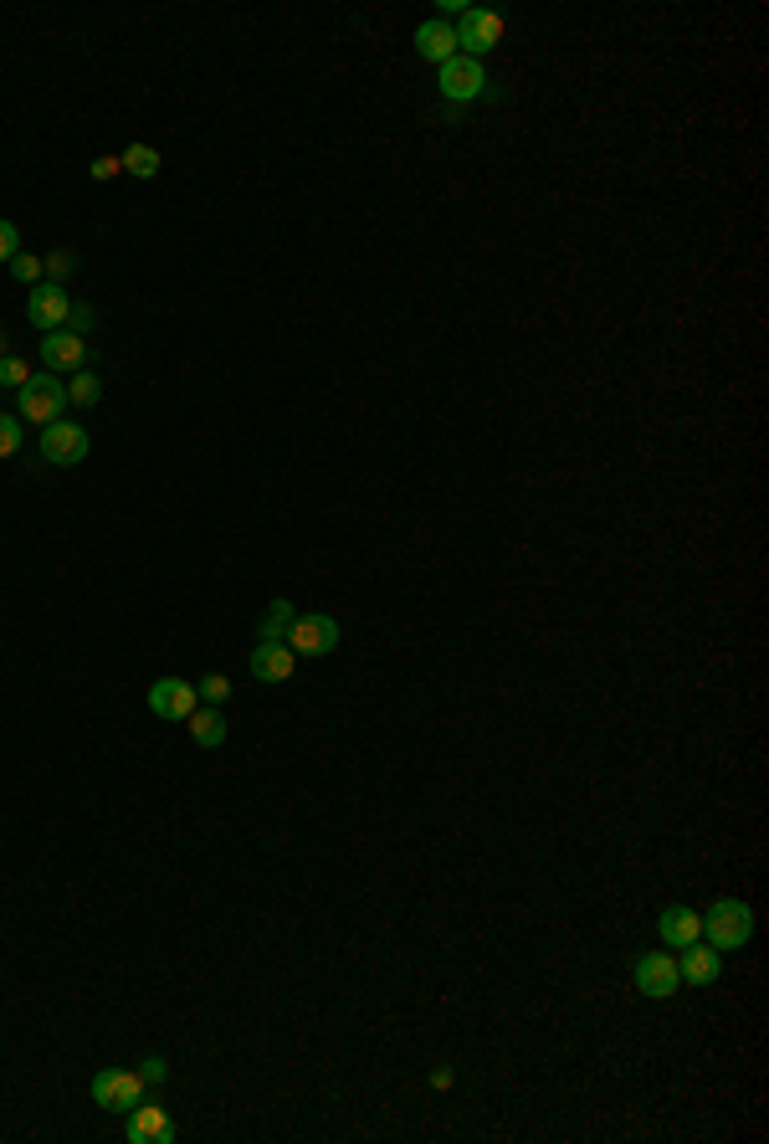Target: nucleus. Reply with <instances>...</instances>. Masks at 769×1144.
I'll return each instance as SVG.
<instances>
[{"mask_svg": "<svg viewBox=\"0 0 769 1144\" xmlns=\"http://www.w3.org/2000/svg\"><path fill=\"white\" fill-rule=\"evenodd\" d=\"M754 940V909L744 898H713V909L702 913V944H713L719 955L744 950Z\"/></svg>", "mask_w": 769, "mask_h": 1144, "instance_id": "f257e3e1", "label": "nucleus"}, {"mask_svg": "<svg viewBox=\"0 0 769 1144\" xmlns=\"http://www.w3.org/2000/svg\"><path fill=\"white\" fill-rule=\"evenodd\" d=\"M16 411H21V421H32V426H51V421H62V411H68V386H62L57 375H32V380L16 390Z\"/></svg>", "mask_w": 769, "mask_h": 1144, "instance_id": "f03ea898", "label": "nucleus"}, {"mask_svg": "<svg viewBox=\"0 0 769 1144\" xmlns=\"http://www.w3.org/2000/svg\"><path fill=\"white\" fill-rule=\"evenodd\" d=\"M452 32H457V51L483 62L487 51L502 42V16H498V11H483V5H468V11L457 16Z\"/></svg>", "mask_w": 769, "mask_h": 1144, "instance_id": "7ed1b4c3", "label": "nucleus"}, {"mask_svg": "<svg viewBox=\"0 0 769 1144\" xmlns=\"http://www.w3.org/2000/svg\"><path fill=\"white\" fill-rule=\"evenodd\" d=\"M144 1098V1077H139V1068H103L98 1077H93V1104L108 1113H129Z\"/></svg>", "mask_w": 769, "mask_h": 1144, "instance_id": "20e7f679", "label": "nucleus"}, {"mask_svg": "<svg viewBox=\"0 0 769 1144\" xmlns=\"http://www.w3.org/2000/svg\"><path fill=\"white\" fill-rule=\"evenodd\" d=\"M436 87H441V98L447 103H472V98H483L487 68L477 62V57H462V51H457L452 62L436 68Z\"/></svg>", "mask_w": 769, "mask_h": 1144, "instance_id": "39448f33", "label": "nucleus"}, {"mask_svg": "<svg viewBox=\"0 0 769 1144\" xmlns=\"http://www.w3.org/2000/svg\"><path fill=\"white\" fill-rule=\"evenodd\" d=\"M636 991L647 995V1001H667V995L683 991V976H677V955H667V950H652V955L636 959Z\"/></svg>", "mask_w": 769, "mask_h": 1144, "instance_id": "423d86ee", "label": "nucleus"}, {"mask_svg": "<svg viewBox=\"0 0 769 1144\" xmlns=\"http://www.w3.org/2000/svg\"><path fill=\"white\" fill-rule=\"evenodd\" d=\"M287 647L298 657H329L339 647V622L323 616V611H308V616H293L287 626Z\"/></svg>", "mask_w": 769, "mask_h": 1144, "instance_id": "0eeeda50", "label": "nucleus"}, {"mask_svg": "<svg viewBox=\"0 0 769 1144\" xmlns=\"http://www.w3.org/2000/svg\"><path fill=\"white\" fill-rule=\"evenodd\" d=\"M83 457H87V432L78 421H51V426H42V462H51V468H78Z\"/></svg>", "mask_w": 769, "mask_h": 1144, "instance_id": "6e6552de", "label": "nucleus"}, {"mask_svg": "<svg viewBox=\"0 0 769 1144\" xmlns=\"http://www.w3.org/2000/svg\"><path fill=\"white\" fill-rule=\"evenodd\" d=\"M196 708H201V698H196V683H185V677H159L150 688V713L165 724H185Z\"/></svg>", "mask_w": 769, "mask_h": 1144, "instance_id": "1a4fd4ad", "label": "nucleus"}, {"mask_svg": "<svg viewBox=\"0 0 769 1144\" xmlns=\"http://www.w3.org/2000/svg\"><path fill=\"white\" fill-rule=\"evenodd\" d=\"M68 314H72V298H68V287L62 283H36L32 287V298H26V319L36 323V329H62L68 323Z\"/></svg>", "mask_w": 769, "mask_h": 1144, "instance_id": "9d476101", "label": "nucleus"}, {"mask_svg": "<svg viewBox=\"0 0 769 1144\" xmlns=\"http://www.w3.org/2000/svg\"><path fill=\"white\" fill-rule=\"evenodd\" d=\"M247 668L257 683H287L293 677V668H298V652L287 647V641H257L247 657Z\"/></svg>", "mask_w": 769, "mask_h": 1144, "instance_id": "9b49d317", "label": "nucleus"}, {"mask_svg": "<svg viewBox=\"0 0 769 1144\" xmlns=\"http://www.w3.org/2000/svg\"><path fill=\"white\" fill-rule=\"evenodd\" d=\"M123 1134H129V1144H169V1140H175V1124H169V1113L159 1109V1104L139 1098L134 1109H129Z\"/></svg>", "mask_w": 769, "mask_h": 1144, "instance_id": "f8f14e48", "label": "nucleus"}, {"mask_svg": "<svg viewBox=\"0 0 769 1144\" xmlns=\"http://www.w3.org/2000/svg\"><path fill=\"white\" fill-rule=\"evenodd\" d=\"M411 47H416V57H426L431 68L452 62V57H457V32H452V21H441V16L421 21L416 36H411Z\"/></svg>", "mask_w": 769, "mask_h": 1144, "instance_id": "ddd939ff", "label": "nucleus"}, {"mask_svg": "<svg viewBox=\"0 0 769 1144\" xmlns=\"http://www.w3.org/2000/svg\"><path fill=\"white\" fill-rule=\"evenodd\" d=\"M677 976H683V986H713V980L723 976V955L713 950V944L693 940L683 955H677Z\"/></svg>", "mask_w": 769, "mask_h": 1144, "instance_id": "4468645a", "label": "nucleus"}, {"mask_svg": "<svg viewBox=\"0 0 769 1144\" xmlns=\"http://www.w3.org/2000/svg\"><path fill=\"white\" fill-rule=\"evenodd\" d=\"M42 359H47V370H83V365H87V344H83V334L51 329V334L42 339Z\"/></svg>", "mask_w": 769, "mask_h": 1144, "instance_id": "2eb2a0df", "label": "nucleus"}, {"mask_svg": "<svg viewBox=\"0 0 769 1144\" xmlns=\"http://www.w3.org/2000/svg\"><path fill=\"white\" fill-rule=\"evenodd\" d=\"M656 934H662V944H672V950H687L693 940H702V913L698 909H667L662 919H656Z\"/></svg>", "mask_w": 769, "mask_h": 1144, "instance_id": "dca6fc26", "label": "nucleus"}, {"mask_svg": "<svg viewBox=\"0 0 769 1144\" xmlns=\"http://www.w3.org/2000/svg\"><path fill=\"white\" fill-rule=\"evenodd\" d=\"M185 724H190V740L201 744V750H221V744H226V719H221V713H216L211 704L196 708V713H190Z\"/></svg>", "mask_w": 769, "mask_h": 1144, "instance_id": "f3484780", "label": "nucleus"}, {"mask_svg": "<svg viewBox=\"0 0 769 1144\" xmlns=\"http://www.w3.org/2000/svg\"><path fill=\"white\" fill-rule=\"evenodd\" d=\"M293 601H272L268 611H262V622H257V641H287V626H293Z\"/></svg>", "mask_w": 769, "mask_h": 1144, "instance_id": "a211bd4d", "label": "nucleus"}, {"mask_svg": "<svg viewBox=\"0 0 769 1144\" xmlns=\"http://www.w3.org/2000/svg\"><path fill=\"white\" fill-rule=\"evenodd\" d=\"M118 160H123V175H134V180H154V175H159V165H165L154 144H129V150L118 154Z\"/></svg>", "mask_w": 769, "mask_h": 1144, "instance_id": "6ab92c4d", "label": "nucleus"}, {"mask_svg": "<svg viewBox=\"0 0 769 1144\" xmlns=\"http://www.w3.org/2000/svg\"><path fill=\"white\" fill-rule=\"evenodd\" d=\"M68 401L83 405V411H87V405H98V401H103V380H98L93 370H78V375L68 380Z\"/></svg>", "mask_w": 769, "mask_h": 1144, "instance_id": "aec40b11", "label": "nucleus"}, {"mask_svg": "<svg viewBox=\"0 0 769 1144\" xmlns=\"http://www.w3.org/2000/svg\"><path fill=\"white\" fill-rule=\"evenodd\" d=\"M21 441H26V421L11 416V411H0V457H16Z\"/></svg>", "mask_w": 769, "mask_h": 1144, "instance_id": "412c9836", "label": "nucleus"}, {"mask_svg": "<svg viewBox=\"0 0 769 1144\" xmlns=\"http://www.w3.org/2000/svg\"><path fill=\"white\" fill-rule=\"evenodd\" d=\"M32 365H26V359H21V354H5V359H0V390H21L26 386V380H32Z\"/></svg>", "mask_w": 769, "mask_h": 1144, "instance_id": "4be33fe9", "label": "nucleus"}, {"mask_svg": "<svg viewBox=\"0 0 769 1144\" xmlns=\"http://www.w3.org/2000/svg\"><path fill=\"white\" fill-rule=\"evenodd\" d=\"M196 698H205V704L216 708L221 698H232V677H226V673H205L201 683H196Z\"/></svg>", "mask_w": 769, "mask_h": 1144, "instance_id": "5701e85b", "label": "nucleus"}, {"mask_svg": "<svg viewBox=\"0 0 769 1144\" xmlns=\"http://www.w3.org/2000/svg\"><path fill=\"white\" fill-rule=\"evenodd\" d=\"M5 268H11V278H16V283H42V257H32V252H16L11 257V262H5Z\"/></svg>", "mask_w": 769, "mask_h": 1144, "instance_id": "b1692460", "label": "nucleus"}, {"mask_svg": "<svg viewBox=\"0 0 769 1144\" xmlns=\"http://www.w3.org/2000/svg\"><path fill=\"white\" fill-rule=\"evenodd\" d=\"M72 262H78V257H72V252H51L47 262H42V272H47V283H62V287H68V272H72Z\"/></svg>", "mask_w": 769, "mask_h": 1144, "instance_id": "393cba45", "label": "nucleus"}, {"mask_svg": "<svg viewBox=\"0 0 769 1144\" xmlns=\"http://www.w3.org/2000/svg\"><path fill=\"white\" fill-rule=\"evenodd\" d=\"M139 1077H144V1088H159V1083L169 1077V1062L165 1058H144V1062H139Z\"/></svg>", "mask_w": 769, "mask_h": 1144, "instance_id": "a878e982", "label": "nucleus"}, {"mask_svg": "<svg viewBox=\"0 0 769 1144\" xmlns=\"http://www.w3.org/2000/svg\"><path fill=\"white\" fill-rule=\"evenodd\" d=\"M87 169H93V180H114V175H123V160L118 154H98Z\"/></svg>", "mask_w": 769, "mask_h": 1144, "instance_id": "bb28decb", "label": "nucleus"}, {"mask_svg": "<svg viewBox=\"0 0 769 1144\" xmlns=\"http://www.w3.org/2000/svg\"><path fill=\"white\" fill-rule=\"evenodd\" d=\"M16 252H21V232L11 221H0V262H11Z\"/></svg>", "mask_w": 769, "mask_h": 1144, "instance_id": "cd10ccee", "label": "nucleus"}, {"mask_svg": "<svg viewBox=\"0 0 769 1144\" xmlns=\"http://www.w3.org/2000/svg\"><path fill=\"white\" fill-rule=\"evenodd\" d=\"M87 323H93V308H87V304H72V314H68V323H62V329H68V334H83Z\"/></svg>", "mask_w": 769, "mask_h": 1144, "instance_id": "c85d7f7f", "label": "nucleus"}, {"mask_svg": "<svg viewBox=\"0 0 769 1144\" xmlns=\"http://www.w3.org/2000/svg\"><path fill=\"white\" fill-rule=\"evenodd\" d=\"M452 1083H457L452 1068H436V1073H431V1088H452Z\"/></svg>", "mask_w": 769, "mask_h": 1144, "instance_id": "c756f323", "label": "nucleus"}, {"mask_svg": "<svg viewBox=\"0 0 769 1144\" xmlns=\"http://www.w3.org/2000/svg\"><path fill=\"white\" fill-rule=\"evenodd\" d=\"M5 354H11V339H5V329H0V359H5Z\"/></svg>", "mask_w": 769, "mask_h": 1144, "instance_id": "7c9ffc66", "label": "nucleus"}]
</instances>
